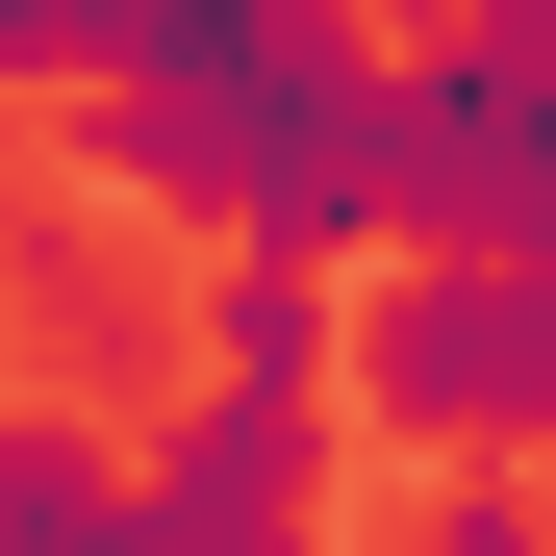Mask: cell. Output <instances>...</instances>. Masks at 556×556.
<instances>
[{
  "instance_id": "6da1fadb",
  "label": "cell",
  "mask_w": 556,
  "mask_h": 556,
  "mask_svg": "<svg viewBox=\"0 0 556 556\" xmlns=\"http://www.w3.org/2000/svg\"><path fill=\"white\" fill-rule=\"evenodd\" d=\"M76 177L203 253H380L405 228V51L354 0H177L127 76H76Z\"/></svg>"
},
{
  "instance_id": "7a4b0ae2",
  "label": "cell",
  "mask_w": 556,
  "mask_h": 556,
  "mask_svg": "<svg viewBox=\"0 0 556 556\" xmlns=\"http://www.w3.org/2000/svg\"><path fill=\"white\" fill-rule=\"evenodd\" d=\"M380 455H430V481H481V455H556V304L531 253H405L354 278V380H329Z\"/></svg>"
},
{
  "instance_id": "3957f363",
  "label": "cell",
  "mask_w": 556,
  "mask_h": 556,
  "mask_svg": "<svg viewBox=\"0 0 556 556\" xmlns=\"http://www.w3.org/2000/svg\"><path fill=\"white\" fill-rule=\"evenodd\" d=\"M127 556H329V405L177 380L152 455H127Z\"/></svg>"
},
{
  "instance_id": "277c9868",
  "label": "cell",
  "mask_w": 556,
  "mask_h": 556,
  "mask_svg": "<svg viewBox=\"0 0 556 556\" xmlns=\"http://www.w3.org/2000/svg\"><path fill=\"white\" fill-rule=\"evenodd\" d=\"M203 380H253V405H329L354 380V304L304 253H203Z\"/></svg>"
},
{
  "instance_id": "5b68a950",
  "label": "cell",
  "mask_w": 556,
  "mask_h": 556,
  "mask_svg": "<svg viewBox=\"0 0 556 556\" xmlns=\"http://www.w3.org/2000/svg\"><path fill=\"white\" fill-rule=\"evenodd\" d=\"M0 556H127V455L76 405H0Z\"/></svg>"
},
{
  "instance_id": "8992f818",
  "label": "cell",
  "mask_w": 556,
  "mask_h": 556,
  "mask_svg": "<svg viewBox=\"0 0 556 556\" xmlns=\"http://www.w3.org/2000/svg\"><path fill=\"white\" fill-rule=\"evenodd\" d=\"M405 556H556V506L481 455V481H430V506H405Z\"/></svg>"
},
{
  "instance_id": "52a82bcc",
  "label": "cell",
  "mask_w": 556,
  "mask_h": 556,
  "mask_svg": "<svg viewBox=\"0 0 556 556\" xmlns=\"http://www.w3.org/2000/svg\"><path fill=\"white\" fill-rule=\"evenodd\" d=\"M0 76H76V26H51V0H0Z\"/></svg>"
}]
</instances>
